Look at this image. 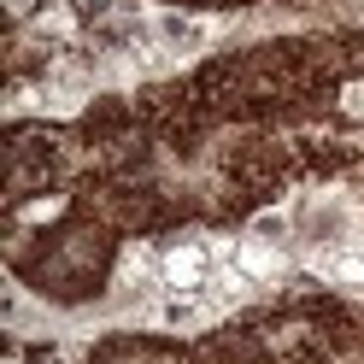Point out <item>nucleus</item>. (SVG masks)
Returning <instances> with one entry per match:
<instances>
[{
  "mask_svg": "<svg viewBox=\"0 0 364 364\" xmlns=\"http://www.w3.org/2000/svg\"><path fill=\"white\" fill-rule=\"evenodd\" d=\"M294 223V264H306L311 277L335 288H364V218L347 194H306L288 212Z\"/></svg>",
  "mask_w": 364,
  "mask_h": 364,
  "instance_id": "f257e3e1",
  "label": "nucleus"
},
{
  "mask_svg": "<svg viewBox=\"0 0 364 364\" xmlns=\"http://www.w3.org/2000/svg\"><path fill=\"white\" fill-rule=\"evenodd\" d=\"M341 106H347V112H353V118H364V82H353V88H347V95H341Z\"/></svg>",
  "mask_w": 364,
  "mask_h": 364,
  "instance_id": "f03ea898",
  "label": "nucleus"
}]
</instances>
